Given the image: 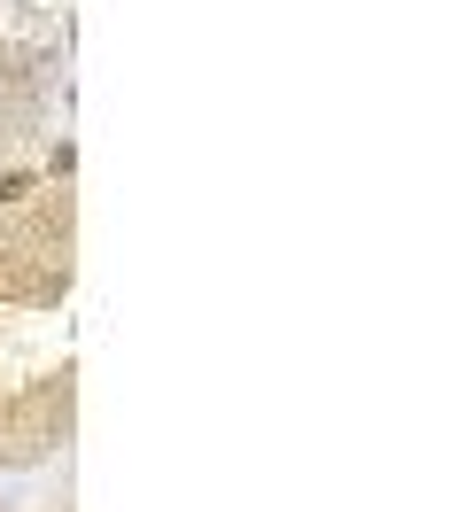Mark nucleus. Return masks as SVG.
I'll return each mask as SVG.
<instances>
[{
	"mask_svg": "<svg viewBox=\"0 0 465 512\" xmlns=\"http://www.w3.org/2000/svg\"><path fill=\"white\" fill-rule=\"evenodd\" d=\"M16 194H31V179L24 171H0V202H16Z\"/></svg>",
	"mask_w": 465,
	"mask_h": 512,
	"instance_id": "nucleus-1",
	"label": "nucleus"
}]
</instances>
